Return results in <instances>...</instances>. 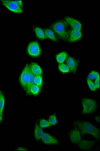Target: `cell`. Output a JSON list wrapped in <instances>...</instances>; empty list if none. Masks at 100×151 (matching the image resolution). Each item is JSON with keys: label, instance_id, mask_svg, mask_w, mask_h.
Wrapping results in <instances>:
<instances>
[{"label": "cell", "instance_id": "obj_1", "mask_svg": "<svg viewBox=\"0 0 100 151\" xmlns=\"http://www.w3.org/2000/svg\"><path fill=\"white\" fill-rule=\"evenodd\" d=\"M73 125L78 129L82 134H89L94 137L99 139V129L95 125L86 120H76L73 123Z\"/></svg>", "mask_w": 100, "mask_h": 151}, {"label": "cell", "instance_id": "obj_2", "mask_svg": "<svg viewBox=\"0 0 100 151\" xmlns=\"http://www.w3.org/2000/svg\"><path fill=\"white\" fill-rule=\"evenodd\" d=\"M83 114H90L95 111L97 108V103L91 98H85L81 100Z\"/></svg>", "mask_w": 100, "mask_h": 151}, {"label": "cell", "instance_id": "obj_3", "mask_svg": "<svg viewBox=\"0 0 100 151\" xmlns=\"http://www.w3.org/2000/svg\"><path fill=\"white\" fill-rule=\"evenodd\" d=\"M52 28L54 31L62 40H68V34L66 31V26L63 22L61 21L55 22L53 24Z\"/></svg>", "mask_w": 100, "mask_h": 151}, {"label": "cell", "instance_id": "obj_4", "mask_svg": "<svg viewBox=\"0 0 100 151\" xmlns=\"http://www.w3.org/2000/svg\"><path fill=\"white\" fill-rule=\"evenodd\" d=\"M31 72L29 65H26L23 70L20 77V82L21 86L24 89H26L28 82L29 81Z\"/></svg>", "mask_w": 100, "mask_h": 151}, {"label": "cell", "instance_id": "obj_5", "mask_svg": "<svg viewBox=\"0 0 100 151\" xmlns=\"http://www.w3.org/2000/svg\"><path fill=\"white\" fill-rule=\"evenodd\" d=\"M2 2L5 7L11 11L17 13L22 12V7L16 3L15 1H2Z\"/></svg>", "mask_w": 100, "mask_h": 151}, {"label": "cell", "instance_id": "obj_6", "mask_svg": "<svg viewBox=\"0 0 100 151\" xmlns=\"http://www.w3.org/2000/svg\"><path fill=\"white\" fill-rule=\"evenodd\" d=\"M68 137L69 142L73 144H79L81 140V132L76 128L69 132Z\"/></svg>", "mask_w": 100, "mask_h": 151}, {"label": "cell", "instance_id": "obj_7", "mask_svg": "<svg viewBox=\"0 0 100 151\" xmlns=\"http://www.w3.org/2000/svg\"><path fill=\"white\" fill-rule=\"evenodd\" d=\"M27 52L29 55L32 57H38L41 52V50L38 43L36 42H32L30 43L27 47Z\"/></svg>", "mask_w": 100, "mask_h": 151}, {"label": "cell", "instance_id": "obj_8", "mask_svg": "<svg viewBox=\"0 0 100 151\" xmlns=\"http://www.w3.org/2000/svg\"><path fill=\"white\" fill-rule=\"evenodd\" d=\"M65 20L66 22L69 24L71 27L73 28V29L79 30V31L81 30L82 26H81V23L79 21L69 17H66L65 18Z\"/></svg>", "mask_w": 100, "mask_h": 151}, {"label": "cell", "instance_id": "obj_9", "mask_svg": "<svg viewBox=\"0 0 100 151\" xmlns=\"http://www.w3.org/2000/svg\"><path fill=\"white\" fill-rule=\"evenodd\" d=\"M82 37V33L81 31L73 29L70 31L68 35V40L70 42H75L81 40Z\"/></svg>", "mask_w": 100, "mask_h": 151}, {"label": "cell", "instance_id": "obj_10", "mask_svg": "<svg viewBox=\"0 0 100 151\" xmlns=\"http://www.w3.org/2000/svg\"><path fill=\"white\" fill-rule=\"evenodd\" d=\"M41 139L43 142L46 145H56L58 144L57 139H56L55 137H52L50 134L47 133H43Z\"/></svg>", "mask_w": 100, "mask_h": 151}, {"label": "cell", "instance_id": "obj_11", "mask_svg": "<svg viewBox=\"0 0 100 151\" xmlns=\"http://www.w3.org/2000/svg\"><path fill=\"white\" fill-rule=\"evenodd\" d=\"M67 65L69 67V70L71 72L74 73L76 72V68L78 67V62H76L74 58L71 57L67 58Z\"/></svg>", "mask_w": 100, "mask_h": 151}, {"label": "cell", "instance_id": "obj_12", "mask_svg": "<svg viewBox=\"0 0 100 151\" xmlns=\"http://www.w3.org/2000/svg\"><path fill=\"white\" fill-rule=\"evenodd\" d=\"M30 72L35 76H41L42 73V70L39 65L36 63L32 64L29 67Z\"/></svg>", "mask_w": 100, "mask_h": 151}, {"label": "cell", "instance_id": "obj_13", "mask_svg": "<svg viewBox=\"0 0 100 151\" xmlns=\"http://www.w3.org/2000/svg\"><path fill=\"white\" fill-rule=\"evenodd\" d=\"M79 148L80 149L84 150H88L91 149L94 145V142L91 141H82L79 142Z\"/></svg>", "mask_w": 100, "mask_h": 151}, {"label": "cell", "instance_id": "obj_14", "mask_svg": "<svg viewBox=\"0 0 100 151\" xmlns=\"http://www.w3.org/2000/svg\"><path fill=\"white\" fill-rule=\"evenodd\" d=\"M43 133L44 132L42 130V128L40 127L39 124H36L34 129V137L35 139L37 141L41 139L42 137L43 136Z\"/></svg>", "mask_w": 100, "mask_h": 151}, {"label": "cell", "instance_id": "obj_15", "mask_svg": "<svg viewBox=\"0 0 100 151\" xmlns=\"http://www.w3.org/2000/svg\"><path fill=\"white\" fill-rule=\"evenodd\" d=\"M35 33L36 35L41 40H45L46 36L45 35V32L43 29L39 27L35 28Z\"/></svg>", "mask_w": 100, "mask_h": 151}, {"label": "cell", "instance_id": "obj_16", "mask_svg": "<svg viewBox=\"0 0 100 151\" xmlns=\"http://www.w3.org/2000/svg\"><path fill=\"white\" fill-rule=\"evenodd\" d=\"M45 35L46 36V37L49 38V39L51 40L52 41L54 42H56L57 40L56 38L55 37V35L54 33V31H52L51 29L46 28L44 30Z\"/></svg>", "mask_w": 100, "mask_h": 151}, {"label": "cell", "instance_id": "obj_17", "mask_svg": "<svg viewBox=\"0 0 100 151\" xmlns=\"http://www.w3.org/2000/svg\"><path fill=\"white\" fill-rule=\"evenodd\" d=\"M67 55V53L66 52H61L59 53L56 57L57 62L60 64H62L66 60Z\"/></svg>", "mask_w": 100, "mask_h": 151}, {"label": "cell", "instance_id": "obj_18", "mask_svg": "<svg viewBox=\"0 0 100 151\" xmlns=\"http://www.w3.org/2000/svg\"><path fill=\"white\" fill-rule=\"evenodd\" d=\"M88 79L90 80H96V79L100 78V75L99 73L96 70H93L90 74H89L88 76Z\"/></svg>", "mask_w": 100, "mask_h": 151}, {"label": "cell", "instance_id": "obj_19", "mask_svg": "<svg viewBox=\"0 0 100 151\" xmlns=\"http://www.w3.org/2000/svg\"><path fill=\"white\" fill-rule=\"evenodd\" d=\"M35 77V76L33 74H32L31 73L29 81V82H28V84L27 86L26 89L28 92H29V90L31 86L34 84Z\"/></svg>", "mask_w": 100, "mask_h": 151}, {"label": "cell", "instance_id": "obj_20", "mask_svg": "<svg viewBox=\"0 0 100 151\" xmlns=\"http://www.w3.org/2000/svg\"><path fill=\"white\" fill-rule=\"evenodd\" d=\"M40 87L35 84L31 86L29 90V93H31L33 95H37L39 93Z\"/></svg>", "mask_w": 100, "mask_h": 151}, {"label": "cell", "instance_id": "obj_21", "mask_svg": "<svg viewBox=\"0 0 100 151\" xmlns=\"http://www.w3.org/2000/svg\"><path fill=\"white\" fill-rule=\"evenodd\" d=\"M59 69L61 72L64 73L69 72V71L70 70L69 67H68V65L66 64H60L59 66Z\"/></svg>", "mask_w": 100, "mask_h": 151}, {"label": "cell", "instance_id": "obj_22", "mask_svg": "<svg viewBox=\"0 0 100 151\" xmlns=\"http://www.w3.org/2000/svg\"><path fill=\"white\" fill-rule=\"evenodd\" d=\"M34 84L40 87L42 84V78L41 76H37L35 77Z\"/></svg>", "mask_w": 100, "mask_h": 151}, {"label": "cell", "instance_id": "obj_23", "mask_svg": "<svg viewBox=\"0 0 100 151\" xmlns=\"http://www.w3.org/2000/svg\"><path fill=\"white\" fill-rule=\"evenodd\" d=\"M39 125L41 128H45V127H49L51 125L49 122V121H47L44 119H41L40 120Z\"/></svg>", "mask_w": 100, "mask_h": 151}, {"label": "cell", "instance_id": "obj_24", "mask_svg": "<svg viewBox=\"0 0 100 151\" xmlns=\"http://www.w3.org/2000/svg\"><path fill=\"white\" fill-rule=\"evenodd\" d=\"M49 122L51 125H56L57 124V119L55 115H52L49 117Z\"/></svg>", "mask_w": 100, "mask_h": 151}, {"label": "cell", "instance_id": "obj_25", "mask_svg": "<svg viewBox=\"0 0 100 151\" xmlns=\"http://www.w3.org/2000/svg\"><path fill=\"white\" fill-rule=\"evenodd\" d=\"M5 106V98L3 95H2L1 98L0 99V113L3 114L4 107Z\"/></svg>", "mask_w": 100, "mask_h": 151}, {"label": "cell", "instance_id": "obj_26", "mask_svg": "<svg viewBox=\"0 0 100 151\" xmlns=\"http://www.w3.org/2000/svg\"><path fill=\"white\" fill-rule=\"evenodd\" d=\"M87 84H88V86H89L90 89L91 90V91H94L96 90V88L95 87V84L91 80H90L89 79H88V80H87Z\"/></svg>", "mask_w": 100, "mask_h": 151}, {"label": "cell", "instance_id": "obj_27", "mask_svg": "<svg viewBox=\"0 0 100 151\" xmlns=\"http://www.w3.org/2000/svg\"><path fill=\"white\" fill-rule=\"evenodd\" d=\"M94 84L96 89H99L100 88V78L96 79Z\"/></svg>", "mask_w": 100, "mask_h": 151}, {"label": "cell", "instance_id": "obj_28", "mask_svg": "<svg viewBox=\"0 0 100 151\" xmlns=\"http://www.w3.org/2000/svg\"><path fill=\"white\" fill-rule=\"evenodd\" d=\"M15 1L16 3H17L20 6H21V7H23V2L22 1Z\"/></svg>", "mask_w": 100, "mask_h": 151}, {"label": "cell", "instance_id": "obj_29", "mask_svg": "<svg viewBox=\"0 0 100 151\" xmlns=\"http://www.w3.org/2000/svg\"><path fill=\"white\" fill-rule=\"evenodd\" d=\"M17 150H18V151H27V150L25 148H19Z\"/></svg>", "mask_w": 100, "mask_h": 151}, {"label": "cell", "instance_id": "obj_30", "mask_svg": "<svg viewBox=\"0 0 100 151\" xmlns=\"http://www.w3.org/2000/svg\"><path fill=\"white\" fill-rule=\"evenodd\" d=\"M2 119H3V114L0 113V124L2 122Z\"/></svg>", "mask_w": 100, "mask_h": 151}, {"label": "cell", "instance_id": "obj_31", "mask_svg": "<svg viewBox=\"0 0 100 151\" xmlns=\"http://www.w3.org/2000/svg\"><path fill=\"white\" fill-rule=\"evenodd\" d=\"M2 95L3 94H2V93L0 92V99H1V96H2Z\"/></svg>", "mask_w": 100, "mask_h": 151}]
</instances>
